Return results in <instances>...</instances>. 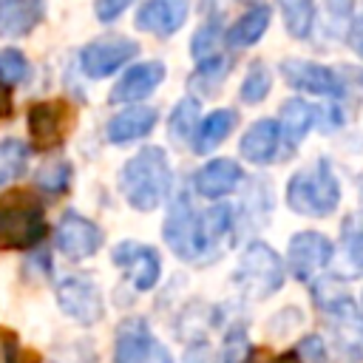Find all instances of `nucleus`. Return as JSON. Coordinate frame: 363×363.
<instances>
[{
  "label": "nucleus",
  "instance_id": "1",
  "mask_svg": "<svg viewBox=\"0 0 363 363\" xmlns=\"http://www.w3.org/2000/svg\"><path fill=\"white\" fill-rule=\"evenodd\" d=\"M119 187L130 207L153 210L164 201L170 190V164L162 147H142L133 159L125 162L119 173Z\"/></svg>",
  "mask_w": 363,
  "mask_h": 363
},
{
  "label": "nucleus",
  "instance_id": "2",
  "mask_svg": "<svg viewBox=\"0 0 363 363\" xmlns=\"http://www.w3.org/2000/svg\"><path fill=\"white\" fill-rule=\"evenodd\" d=\"M45 235L43 204L28 190L0 196V250H31Z\"/></svg>",
  "mask_w": 363,
  "mask_h": 363
},
{
  "label": "nucleus",
  "instance_id": "3",
  "mask_svg": "<svg viewBox=\"0 0 363 363\" xmlns=\"http://www.w3.org/2000/svg\"><path fill=\"white\" fill-rule=\"evenodd\" d=\"M337 201H340V184L326 159L301 167L286 184V204L301 216L323 218L337 207Z\"/></svg>",
  "mask_w": 363,
  "mask_h": 363
},
{
  "label": "nucleus",
  "instance_id": "4",
  "mask_svg": "<svg viewBox=\"0 0 363 363\" xmlns=\"http://www.w3.org/2000/svg\"><path fill=\"white\" fill-rule=\"evenodd\" d=\"M235 278H238V284L244 286L247 295L267 298L284 284V267H281V258L275 255V250L255 241L244 250Z\"/></svg>",
  "mask_w": 363,
  "mask_h": 363
},
{
  "label": "nucleus",
  "instance_id": "5",
  "mask_svg": "<svg viewBox=\"0 0 363 363\" xmlns=\"http://www.w3.org/2000/svg\"><path fill=\"white\" fill-rule=\"evenodd\" d=\"M113 363H173V357L150 335V329L142 318H128L116 329Z\"/></svg>",
  "mask_w": 363,
  "mask_h": 363
},
{
  "label": "nucleus",
  "instance_id": "6",
  "mask_svg": "<svg viewBox=\"0 0 363 363\" xmlns=\"http://www.w3.org/2000/svg\"><path fill=\"white\" fill-rule=\"evenodd\" d=\"M57 303H60V309L68 318H74V320H79L85 326L96 323L102 318V312H105L99 286L91 278H85V275H68V278H62L57 284Z\"/></svg>",
  "mask_w": 363,
  "mask_h": 363
},
{
  "label": "nucleus",
  "instance_id": "7",
  "mask_svg": "<svg viewBox=\"0 0 363 363\" xmlns=\"http://www.w3.org/2000/svg\"><path fill=\"white\" fill-rule=\"evenodd\" d=\"M136 51H139V45L133 40L108 37V40H96V43L85 45L82 54H79V62H82V71L91 79H102V77H111L125 62H130L136 57Z\"/></svg>",
  "mask_w": 363,
  "mask_h": 363
},
{
  "label": "nucleus",
  "instance_id": "8",
  "mask_svg": "<svg viewBox=\"0 0 363 363\" xmlns=\"http://www.w3.org/2000/svg\"><path fill=\"white\" fill-rule=\"evenodd\" d=\"M332 241L323 235V233H312V230H303V233H295L289 238V272L298 278V281H309L318 269H323L329 261H332Z\"/></svg>",
  "mask_w": 363,
  "mask_h": 363
},
{
  "label": "nucleus",
  "instance_id": "9",
  "mask_svg": "<svg viewBox=\"0 0 363 363\" xmlns=\"http://www.w3.org/2000/svg\"><path fill=\"white\" fill-rule=\"evenodd\" d=\"M113 264L119 269H125V275L130 278V284L139 292H147L156 286L159 272H162V261L156 255L153 247L147 244H136V241H122L113 247Z\"/></svg>",
  "mask_w": 363,
  "mask_h": 363
},
{
  "label": "nucleus",
  "instance_id": "10",
  "mask_svg": "<svg viewBox=\"0 0 363 363\" xmlns=\"http://www.w3.org/2000/svg\"><path fill=\"white\" fill-rule=\"evenodd\" d=\"M54 241H57V250L65 258L79 261V258L94 255L102 247V230L91 218H85L79 213H65L60 218V224H57Z\"/></svg>",
  "mask_w": 363,
  "mask_h": 363
},
{
  "label": "nucleus",
  "instance_id": "11",
  "mask_svg": "<svg viewBox=\"0 0 363 363\" xmlns=\"http://www.w3.org/2000/svg\"><path fill=\"white\" fill-rule=\"evenodd\" d=\"M281 74L295 91H309V94H320V96H340L343 94L337 74L332 68L309 62V60H284Z\"/></svg>",
  "mask_w": 363,
  "mask_h": 363
},
{
  "label": "nucleus",
  "instance_id": "12",
  "mask_svg": "<svg viewBox=\"0 0 363 363\" xmlns=\"http://www.w3.org/2000/svg\"><path fill=\"white\" fill-rule=\"evenodd\" d=\"M164 241L179 258H184V261L199 258V250H196V216H193L187 193H179L176 201L170 204V213L164 218Z\"/></svg>",
  "mask_w": 363,
  "mask_h": 363
},
{
  "label": "nucleus",
  "instance_id": "13",
  "mask_svg": "<svg viewBox=\"0 0 363 363\" xmlns=\"http://www.w3.org/2000/svg\"><path fill=\"white\" fill-rule=\"evenodd\" d=\"M68 108L62 102H37L28 111V133L37 150H51L62 142L68 128Z\"/></svg>",
  "mask_w": 363,
  "mask_h": 363
},
{
  "label": "nucleus",
  "instance_id": "14",
  "mask_svg": "<svg viewBox=\"0 0 363 363\" xmlns=\"http://www.w3.org/2000/svg\"><path fill=\"white\" fill-rule=\"evenodd\" d=\"M187 11H190L187 0H145L142 9L136 11V28L156 37H170L182 28Z\"/></svg>",
  "mask_w": 363,
  "mask_h": 363
},
{
  "label": "nucleus",
  "instance_id": "15",
  "mask_svg": "<svg viewBox=\"0 0 363 363\" xmlns=\"http://www.w3.org/2000/svg\"><path fill=\"white\" fill-rule=\"evenodd\" d=\"M164 79V65L162 62H139L125 71V77L113 85L111 102H136L145 99L159 82Z\"/></svg>",
  "mask_w": 363,
  "mask_h": 363
},
{
  "label": "nucleus",
  "instance_id": "16",
  "mask_svg": "<svg viewBox=\"0 0 363 363\" xmlns=\"http://www.w3.org/2000/svg\"><path fill=\"white\" fill-rule=\"evenodd\" d=\"M43 0H0V37L17 40L26 37L43 20Z\"/></svg>",
  "mask_w": 363,
  "mask_h": 363
},
{
  "label": "nucleus",
  "instance_id": "17",
  "mask_svg": "<svg viewBox=\"0 0 363 363\" xmlns=\"http://www.w3.org/2000/svg\"><path fill=\"white\" fill-rule=\"evenodd\" d=\"M241 182V167L233 159H213L196 173V190L204 199H221Z\"/></svg>",
  "mask_w": 363,
  "mask_h": 363
},
{
  "label": "nucleus",
  "instance_id": "18",
  "mask_svg": "<svg viewBox=\"0 0 363 363\" xmlns=\"http://www.w3.org/2000/svg\"><path fill=\"white\" fill-rule=\"evenodd\" d=\"M281 142V130L278 122L272 119H258L255 125H250V130L241 136V156L250 159L252 164H267L272 162L275 150Z\"/></svg>",
  "mask_w": 363,
  "mask_h": 363
},
{
  "label": "nucleus",
  "instance_id": "19",
  "mask_svg": "<svg viewBox=\"0 0 363 363\" xmlns=\"http://www.w3.org/2000/svg\"><path fill=\"white\" fill-rule=\"evenodd\" d=\"M156 125V111L153 108H128L122 113H116L111 122H108V139L113 145H125V142H133V139H142L153 130Z\"/></svg>",
  "mask_w": 363,
  "mask_h": 363
},
{
  "label": "nucleus",
  "instance_id": "20",
  "mask_svg": "<svg viewBox=\"0 0 363 363\" xmlns=\"http://www.w3.org/2000/svg\"><path fill=\"white\" fill-rule=\"evenodd\" d=\"M312 122H315V108L309 105V102H303V99H286L284 105H281V133H284V142H286V147L292 150V147H298L301 145V139L306 136V130L312 128Z\"/></svg>",
  "mask_w": 363,
  "mask_h": 363
},
{
  "label": "nucleus",
  "instance_id": "21",
  "mask_svg": "<svg viewBox=\"0 0 363 363\" xmlns=\"http://www.w3.org/2000/svg\"><path fill=\"white\" fill-rule=\"evenodd\" d=\"M235 128V111H230V108H218V111H213L199 128H196V136H193V150L196 153H210L213 147H218L224 139H227V133Z\"/></svg>",
  "mask_w": 363,
  "mask_h": 363
},
{
  "label": "nucleus",
  "instance_id": "22",
  "mask_svg": "<svg viewBox=\"0 0 363 363\" xmlns=\"http://www.w3.org/2000/svg\"><path fill=\"white\" fill-rule=\"evenodd\" d=\"M230 218H233V213H230L227 204H216V207L204 210V213L196 218V250H199V255H201L204 250L216 247V244L227 235Z\"/></svg>",
  "mask_w": 363,
  "mask_h": 363
},
{
  "label": "nucleus",
  "instance_id": "23",
  "mask_svg": "<svg viewBox=\"0 0 363 363\" xmlns=\"http://www.w3.org/2000/svg\"><path fill=\"white\" fill-rule=\"evenodd\" d=\"M267 26H269V9H267V6H255V9H250L247 14H241V17L230 26V31L224 34V40H227L233 48H244V45L258 43L261 34L267 31Z\"/></svg>",
  "mask_w": 363,
  "mask_h": 363
},
{
  "label": "nucleus",
  "instance_id": "24",
  "mask_svg": "<svg viewBox=\"0 0 363 363\" xmlns=\"http://www.w3.org/2000/svg\"><path fill=\"white\" fill-rule=\"evenodd\" d=\"M196 128H199V102L193 96H184L170 113V122H167L170 139L176 145H187V142H193Z\"/></svg>",
  "mask_w": 363,
  "mask_h": 363
},
{
  "label": "nucleus",
  "instance_id": "25",
  "mask_svg": "<svg viewBox=\"0 0 363 363\" xmlns=\"http://www.w3.org/2000/svg\"><path fill=\"white\" fill-rule=\"evenodd\" d=\"M28 164V145L20 139L0 142V184H9L26 173Z\"/></svg>",
  "mask_w": 363,
  "mask_h": 363
},
{
  "label": "nucleus",
  "instance_id": "26",
  "mask_svg": "<svg viewBox=\"0 0 363 363\" xmlns=\"http://www.w3.org/2000/svg\"><path fill=\"white\" fill-rule=\"evenodd\" d=\"M281 11H284V23L286 31L298 40L309 37L312 23H315V0H281Z\"/></svg>",
  "mask_w": 363,
  "mask_h": 363
},
{
  "label": "nucleus",
  "instance_id": "27",
  "mask_svg": "<svg viewBox=\"0 0 363 363\" xmlns=\"http://www.w3.org/2000/svg\"><path fill=\"white\" fill-rule=\"evenodd\" d=\"M269 85H272L269 68L264 62H252L247 77H244V85H241V99L250 102V105H258L269 94Z\"/></svg>",
  "mask_w": 363,
  "mask_h": 363
},
{
  "label": "nucleus",
  "instance_id": "28",
  "mask_svg": "<svg viewBox=\"0 0 363 363\" xmlns=\"http://www.w3.org/2000/svg\"><path fill=\"white\" fill-rule=\"evenodd\" d=\"M28 77V60L17 48H0V85L11 88Z\"/></svg>",
  "mask_w": 363,
  "mask_h": 363
},
{
  "label": "nucleus",
  "instance_id": "29",
  "mask_svg": "<svg viewBox=\"0 0 363 363\" xmlns=\"http://www.w3.org/2000/svg\"><path fill=\"white\" fill-rule=\"evenodd\" d=\"M37 187L48 190V193H62L68 190V182H71V164L68 162H45L37 176H34Z\"/></svg>",
  "mask_w": 363,
  "mask_h": 363
},
{
  "label": "nucleus",
  "instance_id": "30",
  "mask_svg": "<svg viewBox=\"0 0 363 363\" xmlns=\"http://www.w3.org/2000/svg\"><path fill=\"white\" fill-rule=\"evenodd\" d=\"M218 34H221V26H218V20H207L199 31H196V37H193V57L196 60H207V57H213V48H216V43H218Z\"/></svg>",
  "mask_w": 363,
  "mask_h": 363
},
{
  "label": "nucleus",
  "instance_id": "31",
  "mask_svg": "<svg viewBox=\"0 0 363 363\" xmlns=\"http://www.w3.org/2000/svg\"><path fill=\"white\" fill-rule=\"evenodd\" d=\"M295 352H298V357H306L309 363H326V349H323V340L318 335H306Z\"/></svg>",
  "mask_w": 363,
  "mask_h": 363
},
{
  "label": "nucleus",
  "instance_id": "32",
  "mask_svg": "<svg viewBox=\"0 0 363 363\" xmlns=\"http://www.w3.org/2000/svg\"><path fill=\"white\" fill-rule=\"evenodd\" d=\"M130 3H133V0H96L94 11H96V17H99L102 23H113Z\"/></svg>",
  "mask_w": 363,
  "mask_h": 363
},
{
  "label": "nucleus",
  "instance_id": "33",
  "mask_svg": "<svg viewBox=\"0 0 363 363\" xmlns=\"http://www.w3.org/2000/svg\"><path fill=\"white\" fill-rule=\"evenodd\" d=\"M241 363H301V357H298V352H295V349L281 352V354H275V357L264 354V349H252Z\"/></svg>",
  "mask_w": 363,
  "mask_h": 363
},
{
  "label": "nucleus",
  "instance_id": "34",
  "mask_svg": "<svg viewBox=\"0 0 363 363\" xmlns=\"http://www.w3.org/2000/svg\"><path fill=\"white\" fill-rule=\"evenodd\" d=\"M0 363H17V337L9 329H0Z\"/></svg>",
  "mask_w": 363,
  "mask_h": 363
},
{
  "label": "nucleus",
  "instance_id": "35",
  "mask_svg": "<svg viewBox=\"0 0 363 363\" xmlns=\"http://www.w3.org/2000/svg\"><path fill=\"white\" fill-rule=\"evenodd\" d=\"M349 43H352L354 54H357V57H363V14L354 20V26H352V34H349Z\"/></svg>",
  "mask_w": 363,
  "mask_h": 363
},
{
  "label": "nucleus",
  "instance_id": "36",
  "mask_svg": "<svg viewBox=\"0 0 363 363\" xmlns=\"http://www.w3.org/2000/svg\"><path fill=\"white\" fill-rule=\"evenodd\" d=\"M349 258L354 261L357 269H363V233H357V235L349 241Z\"/></svg>",
  "mask_w": 363,
  "mask_h": 363
},
{
  "label": "nucleus",
  "instance_id": "37",
  "mask_svg": "<svg viewBox=\"0 0 363 363\" xmlns=\"http://www.w3.org/2000/svg\"><path fill=\"white\" fill-rule=\"evenodd\" d=\"M184 363H213L207 346H190V352L184 354Z\"/></svg>",
  "mask_w": 363,
  "mask_h": 363
},
{
  "label": "nucleus",
  "instance_id": "38",
  "mask_svg": "<svg viewBox=\"0 0 363 363\" xmlns=\"http://www.w3.org/2000/svg\"><path fill=\"white\" fill-rule=\"evenodd\" d=\"M9 113H11V91L0 85V119H6Z\"/></svg>",
  "mask_w": 363,
  "mask_h": 363
},
{
  "label": "nucleus",
  "instance_id": "39",
  "mask_svg": "<svg viewBox=\"0 0 363 363\" xmlns=\"http://www.w3.org/2000/svg\"><path fill=\"white\" fill-rule=\"evenodd\" d=\"M360 193H363V176H360Z\"/></svg>",
  "mask_w": 363,
  "mask_h": 363
}]
</instances>
